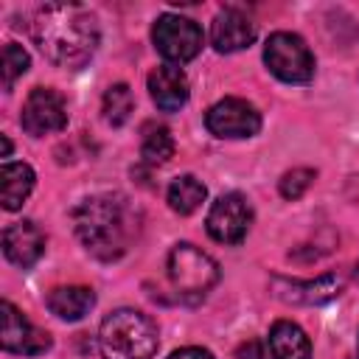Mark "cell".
Returning <instances> with one entry per match:
<instances>
[{
    "label": "cell",
    "instance_id": "3",
    "mask_svg": "<svg viewBox=\"0 0 359 359\" xmlns=\"http://www.w3.org/2000/svg\"><path fill=\"white\" fill-rule=\"evenodd\" d=\"M160 348L157 323L137 309H115L101 320L98 351L104 359H151Z\"/></svg>",
    "mask_w": 359,
    "mask_h": 359
},
{
    "label": "cell",
    "instance_id": "4",
    "mask_svg": "<svg viewBox=\"0 0 359 359\" xmlns=\"http://www.w3.org/2000/svg\"><path fill=\"white\" fill-rule=\"evenodd\" d=\"M165 269H168L171 286L188 300H202L222 278L219 264L208 252H202L199 247H194L188 241L171 247Z\"/></svg>",
    "mask_w": 359,
    "mask_h": 359
},
{
    "label": "cell",
    "instance_id": "1",
    "mask_svg": "<svg viewBox=\"0 0 359 359\" xmlns=\"http://www.w3.org/2000/svg\"><path fill=\"white\" fill-rule=\"evenodd\" d=\"M31 39L56 67H84L101 42L98 20L79 3H45L31 14Z\"/></svg>",
    "mask_w": 359,
    "mask_h": 359
},
{
    "label": "cell",
    "instance_id": "11",
    "mask_svg": "<svg viewBox=\"0 0 359 359\" xmlns=\"http://www.w3.org/2000/svg\"><path fill=\"white\" fill-rule=\"evenodd\" d=\"M269 289L278 300L292 303V306H323L334 297L342 294L345 289V278L339 272H325L314 280H300V278H283V275H272L269 278Z\"/></svg>",
    "mask_w": 359,
    "mask_h": 359
},
{
    "label": "cell",
    "instance_id": "14",
    "mask_svg": "<svg viewBox=\"0 0 359 359\" xmlns=\"http://www.w3.org/2000/svg\"><path fill=\"white\" fill-rule=\"evenodd\" d=\"M149 95L163 112H177L188 104V76L177 65H160L149 73Z\"/></svg>",
    "mask_w": 359,
    "mask_h": 359
},
{
    "label": "cell",
    "instance_id": "24",
    "mask_svg": "<svg viewBox=\"0 0 359 359\" xmlns=\"http://www.w3.org/2000/svg\"><path fill=\"white\" fill-rule=\"evenodd\" d=\"M168 359H216L208 348H199V345H185V348H177Z\"/></svg>",
    "mask_w": 359,
    "mask_h": 359
},
{
    "label": "cell",
    "instance_id": "17",
    "mask_svg": "<svg viewBox=\"0 0 359 359\" xmlns=\"http://www.w3.org/2000/svg\"><path fill=\"white\" fill-rule=\"evenodd\" d=\"M34 182H36V174L28 163H6L0 168V202H3V208L6 210L22 208V202L34 191Z\"/></svg>",
    "mask_w": 359,
    "mask_h": 359
},
{
    "label": "cell",
    "instance_id": "12",
    "mask_svg": "<svg viewBox=\"0 0 359 359\" xmlns=\"http://www.w3.org/2000/svg\"><path fill=\"white\" fill-rule=\"evenodd\" d=\"M45 252V233L22 219V222H14L3 230V255L8 264L20 266V269H31Z\"/></svg>",
    "mask_w": 359,
    "mask_h": 359
},
{
    "label": "cell",
    "instance_id": "7",
    "mask_svg": "<svg viewBox=\"0 0 359 359\" xmlns=\"http://www.w3.org/2000/svg\"><path fill=\"white\" fill-rule=\"evenodd\" d=\"M205 227H208V236L213 241H219V244L244 241L250 227H252V205H250V199L244 194H238V191L222 194L210 205Z\"/></svg>",
    "mask_w": 359,
    "mask_h": 359
},
{
    "label": "cell",
    "instance_id": "19",
    "mask_svg": "<svg viewBox=\"0 0 359 359\" xmlns=\"http://www.w3.org/2000/svg\"><path fill=\"white\" fill-rule=\"evenodd\" d=\"M140 157L146 165H165L174 157V137L165 126H154L149 123L143 129V140H140Z\"/></svg>",
    "mask_w": 359,
    "mask_h": 359
},
{
    "label": "cell",
    "instance_id": "20",
    "mask_svg": "<svg viewBox=\"0 0 359 359\" xmlns=\"http://www.w3.org/2000/svg\"><path fill=\"white\" fill-rule=\"evenodd\" d=\"M101 109H104V121L109 126H123L135 109V95L129 90V84L118 81L112 87H107L104 93V101H101Z\"/></svg>",
    "mask_w": 359,
    "mask_h": 359
},
{
    "label": "cell",
    "instance_id": "10",
    "mask_svg": "<svg viewBox=\"0 0 359 359\" xmlns=\"http://www.w3.org/2000/svg\"><path fill=\"white\" fill-rule=\"evenodd\" d=\"M22 129L31 137H45L67 126V101L53 87H34L22 104Z\"/></svg>",
    "mask_w": 359,
    "mask_h": 359
},
{
    "label": "cell",
    "instance_id": "26",
    "mask_svg": "<svg viewBox=\"0 0 359 359\" xmlns=\"http://www.w3.org/2000/svg\"><path fill=\"white\" fill-rule=\"evenodd\" d=\"M353 278H356V283H359V261L353 264Z\"/></svg>",
    "mask_w": 359,
    "mask_h": 359
},
{
    "label": "cell",
    "instance_id": "21",
    "mask_svg": "<svg viewBox=\"0 0 359 359\" xmlns=\"http://www.w3.org/2000/svg\"><path fill=\"white\" fill-rule=\"evenodd\" d=\"M28 65H31V56H28V50L22 45H17V42H6L3 45V67H0V73H3V90L6 93L28 70Z\"/></svg>",
    "mask_w": 359,
    "mask_h": 359
},
{
    "label": "cell",
    "instance_id": "22",
    "mask_svg": "<svg viewBox=\"0 0 359 359\" xmlns=\"http://www.w3.org/2000/svg\"><path fill=\"white\" fill-rule=\"evenodd\" d=\"M314 177H317L314 168H292V171H286V174L278 180V191H280L283 199L294 202V199H300V196L311 188Z\"/></svg>",
    "mask_w": 359,
    "mask_h": 359
},
{
    "label": "cell",
    "instance_id": "2",
    "mask_svg": "<svg viewBox=\"0 0 359 359\" xmlns=\"http://www.w3.org/2000/svg\"><path fill=\"white\" fill-rule=\"evenodd\" d=\"M140 210L123 194H95L73 208V230L98 261L121 258L140 233Z\"/></svg>",
    "mask_w": 359,
    "mask_h": 359
},
{
    "label": "cell",
    "instance_id": "8",
    "mask_svg": "<svg viewBox=\"0 0 359 359\" xmlns=\"http://www.w3.org/2000/svg\"><path fill=\"white\" fill-rule=\"evenodd\" d=\"M205 126L222 140H244L261 132V112L244 98H222L205 112Z\"/></svg>",
    "mask_w": 359,
    "mask_h": 359
},
{
    "label": "cell",
    "instance_id": "15",
    "mask_svg": "<svg viewBox=\"0 0 359 359\" xmlns=\"http://www.w3.org/2000/svg\"><path fill=\"white\" fill-rule=\"evenodd\" d=\"M45 306L50 314H56L59 320H67V323H76L81 317L90 314V309L95 306V292L90 286H79V283H70V286H56L48 292L45 297Z\"/></svg>",
    "mask_w": 359,
    "mask_h": 359
},
{
    "label": "cell",
    "instance_id": "13",
    "mask_svg": "<svg viewBox=\"0 0 359 359\" xmlns=\"http://www.w3.org/2000/svg\"><path fill=\"white\" fill-rule=\"evenodd\" d=\"M210 42L219 53H236L255 42V22L238 8H222L210 25Z\"/></svg>",
    "mask_w": 359,
    "mask_h": 359
},
{
    "label": "cell",
    "instance_id": "9",
    "mask_svg": "<svg viewBox=\"0 0 359 359\" xmlns=\"http://www.w3.org/2000/svg\"><path fill=\"white\" fill-rule=\"evenodd\" d=\"M0 345L6 353H17V356H42L45 351H50L53 339L48 331H42L39 325H34L11 300L0 303Z\"/></svg>",
    "mask_w": 359,
    "mask_h": 359
},
{
    "label": "cell",
    "instance_id": "25",
    "mask_svg": "<svg viewBox=\"0 0 359 359\" xmlns=\"http://www.w3.org/2000/svg\"><path fill=\"white\" fill-rule=\"evenodd\" d=\"M0 140H3V157H8L11 154V140L6 135H0Z\"/></svg>",
    "mask_w": 359,
    "mask_h": 359
},
{
    "label": "cell",
    "instance_id": "16",
    "mask_svg": "<svg viewBox=\"0 0 359 359\" xmlns=\"http://www.w3.org/2000/svg\"><path fill=\"white\" fill-rule=\"evenodd\" d=\"M266 345L272 359H311V339L292 320H275Z\"/></svg>",
    "mask_w": 359,
    "mask_h": 359
},
{
    "label": "cell",
    "instance_id": "23",
    "mask_svg": "<svg viewBox=\"0 0 359 359\" xmlns=\"http://www.w3.org/2000/svg\"><path fill=\"white\" fill-rule=\"evenodd\" d=\"M233 359H269V353H266V348H264L261 339H247V342H241L236 348V356Z\"/></svg>",
    "mask_w": 359,
    "mask_h": 359
},
{
    "label": "cell",
    "instance_id": "5",
    "mask_svg": "<svg viewBox=\"0 0 359 359\" xmlns=\"http://www.w3.org/2000/svg\"><path fill=\"white\" fill-rule=\"evenodd\" d=\"M264 65L275 79L286 84H309L314 79V53L306 39L292 31L269 34L264 45Z\"/></svg>",
    "mask_w": 359,
    "mask_h": 359
},
{
    "label": "cell",
    "instance_id": "18",
    "mask_svg": "<svg viewBox=\"0 0 359 359\" xmlns=\"http://www.w3.org/2000/svg\"><path fill=\"white\" fill-rule=\"evenodd\" d=\"M208 196V188L202 185V180H196L194 174H180L171 180L168 191H165V199H168V208L180 216H191L194 210H199V205L205 202Z\"/></svg>",
    "mask_w": 359,
    "mask_h": 359
},
{
    "label": "cell",
    "instance_id": "6",
    "mask_svg": "<svg viewBox=\"0 0 359 359\" xmlns=\"http://www.w3.org/2000/svg\"><path fill=\"white\" fill-rule=\"evenodd\" d=\"M151 42L157 53L165 59V65H185L199 56L205 45V34L199 22L182 14H160L151 25Z\"/></svg>",
    "mask_w": 359,
    "mask_h": 359
}]
</instances>
